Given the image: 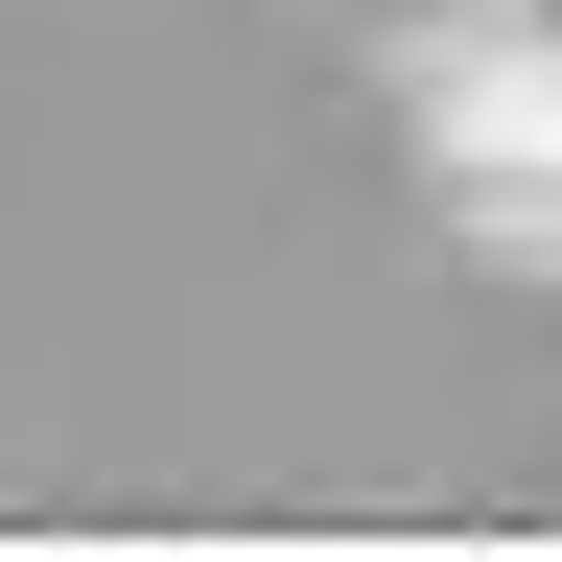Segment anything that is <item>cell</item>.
Listing matches in <instances>:
<instances>
[{
	"instance_id": "6da1fadb",
	"label": "cell",
	"mask_w": 562,
	"mask_h": 562,
	"mask_svg": "<svg viewBox=\"0 0 562 562\" xmlns=\"http://www.w3.org/2000/svg\"><path fill=\"white\" fill-rule=\"evenodd\" d=\"M422 165H446V211L492 258L562 281V0H492V24L422 70Z\"/></svg>"
}]
</instances>
